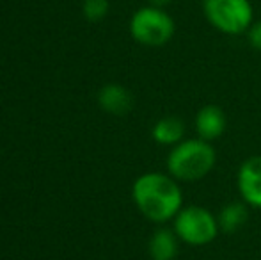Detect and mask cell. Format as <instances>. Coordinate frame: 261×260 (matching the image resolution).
Wrapping results in <instances>:
<instances>
[{
    "label": "cell",
    "mask_w": 261,
    "mask_h": 260,
    "mask_svg": "<svg viewBox=\"0 0 261 260\" xmlns=\"http://www.w3.org/2000/svg\"><path fill=\"white\" fill-rule=\"evenodd\" d=\"M217 162L215 148L204 139H183L167 157L169 175L176 180L196 182L204 178Z\"/></svg>",
    "instance_id": "cell-2"
},
{
    "label": "cell",
    "mask_w": 261,
    "mask_h": 260,
    "mask_svg": "<svg viewBox=\"0 0 261 260\" xmlns=\"http://www.w3.org/2000/svg\"><path fill=\"white\" fill-rule=\"evenodd\" d=\"M227 127L226 114L217 105H204L197 111L196 114V132L197 137L204 141H215L224 134Z\"/></svg>",
    "instance_id": "cell-7"
},
{
    "label": "cell",
    "mask_w": 261,
    "mask_h": 260,
    "mask_svg": "<svg viewBox=\"0 0 261 260\" xmlns=\"http://www.w3.org/2000/svg\"><path fill=\"white\" fill-rule=\"evenodd\" d=\"M247 38H249V43H251L252 49L261 50V20L252 21V25L247 31Z\"/></svg>",
    "instance_id": "cell-13"
},
{
    "label": "cell",
    "mask_w": 261,
    "mask_h": 260,
    "mask_svg": "<svg viewBox=\"0 0 261 260\" xmlns=\"http://www.w3.org/2000/svg\"><path fill=\"white\" fill-rule=\"evenodd\" d=\"M217 218L204 207L190 205L181 207L174 218V232L179 241L190 246H204L210 244L219 233Z\"/></svg>",
    "instance_id": "cell-4"
},
{
    "label": "cell",
    "mask_w": 261,
    "mask_h": 260,
    "mask_svg": "<svg viewBox=\"0 0 261 260\" xmlns=\"http://www.w3.org/2000/svg\"><path fill=\"white\" fill-rule=\"evenodd\" d=\"M151 2V6H155V7H164V6H167L171 0H149Z\"/></svg>",
    "instance_id": "cell-14"
},
{
    "label": "cell",
    "mask_w": 261,
    "mask_h": 260,
    "mask_svg": "<svg viewBox=\"0 0 261 260\" xmlns=\"http://www.w3.org/2000/svg\"><path fill=\"white\" fill-rule=\"evenodd\" d=\"M238 191L247 205L261 208V155H252L238 170Z\"/></svg>",
    "instance_id": "cell-6"
},
{
    "label": "cell",
    "mask_w": 261,
    "mask_h": 260,
    "mask_svg": "<svg viewBox=\"0 0 261 260\" xmlns=\"http://www.w3.org/2000/svg\"><path fill=\"white\" fill-rule=\"evenodd\" d=\"M203 13L217 31L231 36L247 32L254 16L249 0H203Z\"/></svg>",
    "instance_id": "cell-3"
},
{
    "label": "cell",
    "mask_w": 261,
    "mask_h": 260,
    "mask_svg": "<svg viewBox=\"0 0 261 260\" xmlns=\"http://www.w3.org/2000/svg\"><path fill=\"white\" fill-rule=\"evenodd\" d=\"M132 196L139 210L155 223L174 219L183 203L181 189L176 184V178L164 173H144L139 177L132 189Z\"/></svg>",
    "instance_id": "cell-1"
},
{
    "label": "cell",
    "mask_w": 261,
    "mask_h": 260,
    "mask_svg": "<svg viewBox=\"0 0 261 260\" xmlns=\"http://www.w3.org/2000/svg\"><path fill=\"white\" fill-rule=\"evenodd\" d=\"M174 20L162 7L148 6L132 16L130 32L135 41L146 46H162L174 36Z\"/></svg>",
    "instance_id": "cell-5"
},
{
    "label": "cell",
    "mask_w": 261,
    "mask_h": 260,
    "mask_svg": "<svg viewBox=\"0 0 261 260\" xmlns=\"http://www.w3.org/2000/svg\"><path fill=\"white\" fill-rule=\"evenodd\" d=\"M100 105L114 116H124L134 105L132 93L119 84H107L98 94Z\"/></svg>",
    "instance_id": "cell-8"
},
{
    "label": "cell",
    "mask_w": 261,
    "mask_h": 260,
    "mask_svg": "<svg viewBox=\"0 0 261 260\" xmlns=\"http://www.w3.org/2000/svg\"><path fill=\"white\" fill-rule=\"evenodd\" d=\"M109 11V0H86L84 2V14L89 21H100Z\"/></svg>",
    "instance_id": "cell-12"
},
{
    "label": "cell",
    "mask_w": 261,
    "mask_h": 260,
    "mask_svg": "<svg viewBox=\"0 0 261 260\" xmlns=\"http://www.w3.org/2000/svg\"><path fill=\"white\" fill-rule=\"evenodd\" d=\"M153 139L160 145H172L176 146L178 143L183 141L185 135V123L178 116H165L158 120L153 127Z\"/></svg>",
    "instance_id": "cell-11"
},
{
    "label": "cell",
    "mask_w": 261,
    "mask_h": 260,
    "mask_svg": "<svg viewBox=\"0 0 261 260\" xmlns=\"http://www.w3.org/2000/svg\"><path fill=\"white\" fill-rule=\"evenodd\" d=\"M247 218H249L247 203L244 200L231 201V203L222 207V210L219 212L217 223H219V228L224 233H234L247 223Z\"/></svg>",
    "instance_id": "cell-10"
},
{
    "label": "cell",
    "mask_w": 261,
    "mask_h": 260,
    "mask_svg": "<svg viewBox=\"0 0 261 260\" xmlns=\"http://www.w3.org/2000/svg\"><path fill=\"white\" fill-rule=\"evenodd\" d=\"M178 241L174 230H156L149 239V257L151 260H174L178 255Z\"/></svg>",
    "instance_id": "cell-9"
}]
</instances>
